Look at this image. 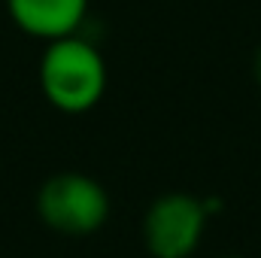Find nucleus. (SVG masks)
Wrapping results in <instances>:
<instances>
[{
    "label": "nucleus",
    "mask_w": 261,
    "mask_h": 258,
    "mask_svg": "<svg viewBox=\"0 0 261 258\" xmlns=\"http://www.w3.org/2000/svg\"><path fill=\"white\" fill-rule=\"evenodd\" d=\"M37 216L46 228L67 237L97 234L110 219L107 189L79 170L52 173L37 192Z\"/></svg>",
    "instance_id": "f03ea898"
},
{
    "label": "nucleus",
    "mask_w": 261,
    "mask_h": 258,
    "mask_svg": "<svg viewBox=\"0 0 261 258\" xmlns=\"http://www.w3.org/2000/svg\"><path fill=\"white\" fill-rule=\"evenodd\" d=\"M43 97L67 116H82L94 110L107 91V61L94 43L79 34L49 40L40 58Z\"/></svg>",
    "instance_id": "f257e3e1"
},
{
    "label": "nucleus",
    "mask_w": 261,
    "mask_h": 258,
    "mask_svg": "<svg viewBox=\"0 0 261 258\" xmlns=\"http://www.w3.org/2000/svg\"><path fill=\"white\" fill-rule=\"evenodd\" d=\"M213 200L189 192L158 194L143 213V246L152 258H192L203 240Z\"/></svg>",
    "instance_id": "7ed1b4c3"
},
{
    "label": "nucleus",
    "mask_w": 261,
    "mask_h": 258,
    "mask_svg": "<svg viewBox=\"0 0 261 258\" xmlns=\"http://www.w3.org/2000/svg\"><path fill=\"white\" fill-rule=\"evenodd\" d=\"M222 258H240V255H222Z\"/></svg>",
    "instance_id": "423d86ee"
},
{
    "label": "nucleus",
    "mask_w": 261,
    "mask_h": 258,
    "mask_svg": "<svg viewBox=\"0 0 261 258\" xmlns=\"http://www.w3.org/2000/svg\"><path fill=\"white\" fill-rule=\"evenodd\" d=\"M252 76H255V82L261 85V49L255 52V61H252Z\"/></svg>",
    "instance_id": "39448f33"
},
{
    "label": "nucleus",
    "mask_w": 261,
    "mask_h": 258,
    "mask_svg": "<svg viewBox=\"0 0 261 258\" xmlns=\"http://www.w3.org/2000/svg\"><path fill=\"white\" fill-rule=\"evenodd\" d=\"M6 9L21 34L49 43L79 34L88 15V0H6Z\"/></svg>",
    "instance_id": "20e7f679"
}]
</instances>
